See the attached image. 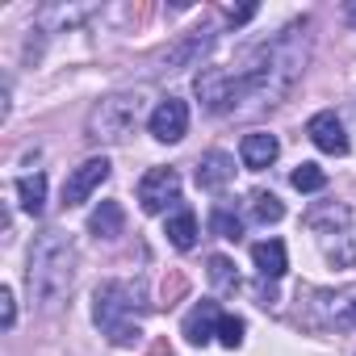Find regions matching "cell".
<instances>
[{"mask_svg":"<svg viewBox=\"0 0 356 356\" xmlns=\"http://www.w3.org/2000/svg\"><path fill=\"white\" fill-rule=\"evenodd\" d=\"M30 293L42 306H55L67 298L72 277H76V248L63 231H42L30 248Z\"/></svg>","mask_w":356,"mask_h":356,"instance_id":"1","label":"cell"},{"mask_svg":"<svg viewBox=\"0 0 356 356\" xmlns=\"http://www.w3.org/2000/svg\"><path fill=\"white\" fill-rule=\"evenodd\" d=\"M92 318L113 343H134L138 339V314H134V289L126 281H105L92 298Z\"/></svg>","mask_w":356,"mask_h":356,"instance_id":"2","label":"cell"},{"mask_svg":"<svg viewBox=\"0 0 356 356\" xmlns=\"http://www.w3.org/2000/svg\"><path fill=\"white\" fill-rule=\"evenodd\" d=\"M143 92H113L92 105L88 113V138L92 143H126L143 118Z\"/></svg>","mask_w":356,"mask_h":356,"instance_id":"3","label":"cell"},{"mask_svg":"<svg viewBox=\"0 0 356 356\" xmlns=\"http://www.w3.org/2000/svg\"><path fill=\"white\" fill-rule=\"evenodd\" d=\"M197 97H202L206 109L222 113V109H231L235 101H243V84H239L235 72H227V67H210V72L197 76Z\"/></svg>","mask_w":356,"mask_h":356,"instance_id":"4","label":"cell"},{"mask_svg":"<svg viewBox=\"0 0 356 356\" xmlns=\"http://www.w3.org/2000/svg\"><path fill=\"white\" fill-rule=\"evenodd\" d=\"M105 181H109V159H105V155L84 159L80 168H72V176L63 181V206H84Z\"/></svg>","mask_w":356,"mask_h":356,"instance_id":"5","label":"cell"},{"mask_svg":"<svg viewBox=\"0 0 356 356\" xmlns=\"http://www.w3.org/2000/svg\"><path fill=\"white\" fill-rule=\"evenodd\" d=\"M176 197H181V176H176V168H151L138 181V206L147 214H159Z\"/></svg>","mask_w":356,"mask_h":356,"instance_id":"6","label":"cell"},{"mask_svg":"<svg viewBox=\"0 0 356 356\" xmlns=\"http://www.w3.org/2000/svg\"><path fill=\"white\" fill-rule=\"evenodd\" d=\"M185 130H189V105H185V101L168 97V101L155 105V113H151V134H155L159 143H181Z\"/></svg>","mask_w":356,"mask_h":356,"instance_id":"7","label":"cell"},{"mask_svg":"<svg viewBox=\"0 0 356 356\" xmlns=\"http://www.w3.org/2000/svg\"><path fill=\"white\" fill-rule=\"evenodd\" d=\"M306 134H310V143H314L318 151H327V155H348V134H343V122H339L331 109L314 113V118L306 122Z\"/></svg>","mask_w":356,"mask_h":356,"instance_id":"8","label":"cell"},{"mask_svg":"<svg viewBox=\"0 0 356 356\" xmlns=\"http://www.w3.org/2000/svg\"><path fill=\"white\" fill-rule=\"evenodd\" d=\"M277 155H281V143H277V134H268V130H252V134H243V143H239V159H243L248 172H264L268 163H277Z\"/></svg>","mask_w":356,"mask_h":356,"instance_id":"9","label":"cell"},{"mask_svg":"<svg viewBox=\"0 0 356 356\" xmlns=\"http://www.w3.org/2000/svg\"><path fill=\"white\" fill-rule=\"evenodd\" d=\"M231 181H235V159H231L227 151H206V155L197 159V185H202V189L218 193V189H227Z\"/></svg>","mask_w":356,"mask_h":356,"instance_id":"10","label":"cell"},{"mask_svg":"<svg viewBox=\"0 0 356 356\" xmlns=\"http://www.w3.org/2000/svg\"><path fill=\"white\" fill-rule=\"evenodd\" d=\"M218 318H222V310L214 306V302H197L193 310H189V318H185V339L189 343H210L214 335H218Z\"/></svg>","mask_w":356,"mask_h":356,"instance_id":"11","label":"cell"},{"mask_svg":"<svg viewBox=\"0 0 356 356\" xmlns=\"http://www.w3.org/2000/svg\"><path fill=\"white\" fill-rule=\"evenodd\" d=\"M252 260H256L260 277H268V281L285 277V268H289V256H285V243H281V239H260V243L252 248Z\"/></svg>","mask_w":356,"mask_h":356,"instance_id":"12","label":"cell"},{"mask_svg":"<svg viewBox=\"0 0 356 356\" xmlns=\"http://www.w3.org/2000/svg\"><path fill=\"white\" fill-rule=\"evenodd\" d=\"M122 227H126V214H122L118 202H101V206L92 210V218H88V231H92L97 239H118Z\"/></svg>","mask_w":356,"mask_h":356,"instance_id":"13","label":"cell"},{"mask_svg":"<svg viewBox=\"0 0 356 356\" xmlns=\"http://www.w3.org/2000/svg\"><path fill=\"white\" fill-rule=\"evenodd\" d=\"M163 235H168V243H172V248L189 252V248L197 243V218H193V210H176V214L168 218Z\"/></svg>","mask_w":356,"mask_h":356,"instance_id":"14","label":"cell"},{"mask_svg":"<svg viewBox=\"0 0 356 356\" xmlns=\"http://www.w3.org/2000/svg\"><path fill=\"white\" fill-rule=\"evenodd\" d=\"M17 197H22V210L38 218V214L47 210V176H42V172L22 176V181H17Z\"/></svg>","mask_w":356,"mask_h":356,"instance_id":"15","label":"cell"},{"mask_svg":"<svg viewBox=\"0 0 356 356\" xmlns=\"http://www.w3.org/2000/svg\"><path fill=\"white\" fill-rule=\"evenodd\" d=\"M289 185H293L298 193H318V189L327 185V172H323L318 163H298L293 176H289Z\"/></svg>","mask_w":356,"mask_h":356,"instance_id":"16","label":"cell"},{"mask_svg":"<svg viewBox=\"0 0 356 356\" xmlns=\"http://www.w3.org/2000/svg\"><path fill=\"white\" fill-rule=\"evenodd\" d=\"M252 214H256L260 222H281V218H285V206H281L273 193H252Z\"/></svg>","mask_w":356,"mask_h":356,"instance_id":"17","label":"cell"},{"mask_svg":"<svg viewBox=\"0 0 356 356\" xmlns=\"http://www.w3.org/2000/svg\"><path fill=\"white\" fill-rule=\"evenodd\" d=\"M210 227H214V235H222V239H231V243L243 239V222H239L231 210H214V214H210Z\"/></svg>","mask_w":356,"mask_h":356,"instance_id":"18","label":"cell"},{"mask_svg":"<svg viewBox=\"0 0 356 356\" xmlns=\"http://www.w3.org/2000/svg\"><path fill=\"white\" fill-rule=\"evenodd\" d=\"M210 281L218 285V289H239V277H235V264L227 260V256H210Z\"/></svg>","mask_w":356,"mask_h":356,"instance_id":"19","label":"cell"},{"mask_svg":"<svg viewBox=\"0 0 356 356\" xmlns=\"http://www.w3.org/2000/svg\"><path fill=\"white\" fill-rule=\"evenodd\" d=\"M206 47H210V38H206V34H197V38H189L185 47H176L172 55H163V63H172V67H185L189 59H197V55H206Z\"/></svg>","mask_w":356,"mask_h":356,"instance_id":"20","label":"cell"},{"mask_svg":"<svg viewBox=\"0 0 356 356\" xmlns=\"http://www.w3.org/2000/svg\"><path fill=\"white\" fill-rule=\"evenodd\" d=\"M243 331H248L243 318H235V314H222V318H218V343H222V348H239V343H243Z\"/></svg>","mask_w":356,"mask_h":356,"instance_id":"21","label":"cell"},{"mask_svg":"<svg viewBox=\"0 0 356 356\" xmlns=\"http://www.w3.org/2000/svg\"><path fill=\"white\" fill-rule=\"evenodd\" d=\"M327 256H331L339 268H352V264H356V256H352V248H348L343 235H335V243H327Z\"/></svg>","mask_w":356,"mask_h":356,"instance_id":"22","label":"cell"},{"mask_svg":"<svg viewBox=\"0 0 356 356\" xmlns=\"http://www.w3.org/2000/svg\"><path fill=\"white\" fill-rule=\"evenodd\" d=\"M0 318H5V327L17 323V302H13V289H0Z\"/></svg>","mask_w":356,"mask_h":356,"instance_id":"23","label":"cell"},{"mask_svg":"<svg viewBox=\"0 0 356 356\" xmlns=\"http://www.w3.org/2000/svg\"><path fill=\"white\" fill-rule=\"evenodd\" d=\"M185 285H189V281H185V277H181V273H172V281H168V277H163V302H168V306H172V302H176V298H181V293H185Z\"/></svg>","mask_w":356,"mask_h":356,"instance_id":"24","label":"cell"},{"mask_svg":"<svg viewBox=\"0 0 356 356\" xmlns=\"http://www.w3.org/2000/svg\"><path fill=\"white\" fill-rule=\"evenodd\" d=\"M227 17H231V26H243V22H252V17H256V5H248V9H231Z\"/></svg>","mask_w":356,"mask_h":356,"instance_id":"25","label":"cell"},{"mask_svg":"<svg viewBox=\"0 0 356 356\" xmlns=\"http://www.w3.org/2000/svg\"><path fill=\"white\" fill-rule=\"evenodd\" d=\"M348 17H352V22H356V5H348Z\"/></svg>","mask_w":356,"mask_h":356,"instance_id":"26","label":"cell"},{"mask_svg":"<svg viewBox=\"0 0 356 356\" xmlns=\"http://www.w3.org/2000/svg\"><path fill=\"white\" fill-rule=\"evenodd\" d=\"M352 323H356V302H352Z\"/></svg>","mask_w":356,"mask_h":356,"instance_id":"27","label":"cell"}]
</instances>
